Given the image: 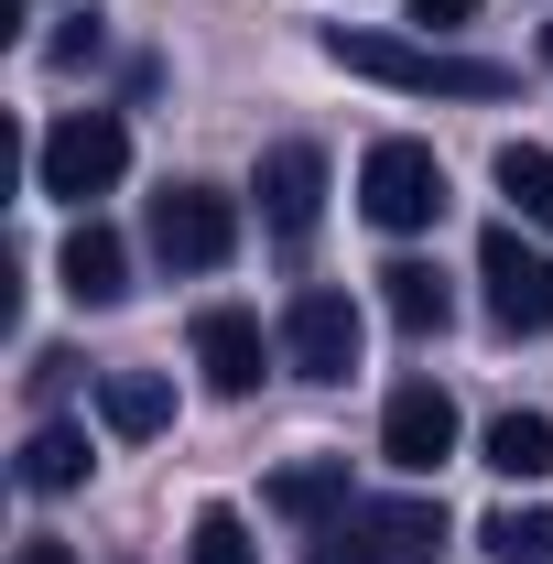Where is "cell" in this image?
<instances>
[{
    "label": "cell",
    "mask_w": 553,
    "mask_h": 564,
    "mask_svg": "<svg viewBox=\"0 0 553 564\" xmlns=\"http://www.w3.org/2000/svg\"><path fill=\"white\" fill-rule=\"evenodd\" d=\"M478 282L499 337H553V250H532L521 228H488L478 239Z\"/></svg>",
    "instance_id": "5"
},
{
    "label": "cell",
    "mask_w": 553,
    "mask_h": 564,
    "mask_svg": "<svg viewBox=\"0 0 553 564\" xmlns=\"http://www.w3.org/2000/svg\"><path fill=\"white\" fill-rule=\"evenodd\" d=\"M488 467L499 478H553V413H499L488 423Z\"/></svg>",
    "instance_id": "16"
},
{
    "label": "cell",
    "mask_w": 553,
    "mask_h": 564,
    "mask_svg": "<svg viewBox=\"0 0 553 564\" xmlns=\"http://www.w3.org/2000/svg\"><path fill=\"white\" fill-rule=\"evenodd\" d=\"M478 543H488L499 564H553V510H488Z\"/></svg>",
    "instance_id": "18"
},
{
    "label": "cell",
    "mask_w": 553,
    "mask_h": 564,
    "mask_svg": "<svg viewBox=\"0 0 553 564\" xmlns=\"http://www.w3.org/2000/svg\"><path fill=\"white\" fill-rule=\"evenodd\" d=\"M467 11H478V0H413V22H423V33H445V22H467Z\"/></svg>",
    "instance_id": "21"
},
{
    "label": "cell",
    "mask_w": 553,
    "mask_h": 564,
    "mask_svg": "<svg viewBox=\"0 0 553 564\" xmlns=\"http://www.w3.org/2000/svg\"><path fill=\"white\" fill-rule=\"evenodd\" d=\"M11 564H76V554H66V543H55V532H33V543H22V554H11Z\"/></svg>",
    "instance_id": "22"
},
{
    "label": "cell",
    "mask_w": 553,
    "mask_h": 564,
    "mask_svg": "<svg viewBox=\"0 0 553 564\" xmlns=\"http://www.w3.org/2000/svg\"><path fill=\"white\" fill-rule=\"evenodd\" d=\"M22 489H44V499L87 489V434H76V423H44V434L22 445Z\"/></svg>",
    "instance_id": "15"
},
{
    "label": "cell",
    "mask_w": 553,
    "mask_h": 564,
    "mask_svg": "<svg viewBox=\"0 0 553 564\" xmlns=\"http://www.w3.org/2000/svg\"><path fill=\"white\" fill-rule=\"evenodd\" d=\"M358 207L380 217L391 239H413L445 217V163L423 152V141H369V163H358Z\"/></svg>",
    "instance_id": "4"
},
{
    "label": "cell",
    "mask_w": 553,
    "mask_h": 564,
    "mask_svg": "<svg viewBox=\"0 0 553 564\" xmlns=\"http://www.w3.org/2000/svg\"><path fill=\"white\" fill-rule=\"evenodd\" d=\"M228 250H239V207L217 185H163L152 196V261L163 272H217Z\"/></svg>",
    "instance_id": "6"
},
{
    "label": "cell",
    "mask_w": 553,
    "mask_h": 564,
    "mask_svg": "<svg viewBox=\"0 0 553 564\" xmlns=\"http://www.w3.org/2000/svg\"><path fill=\"white\" fill-rule=\"evenodd\" d=\"M380 304H391L402 337H445V315H456V293H445L434 261H391V272H380Z\"/></svg>",
    "instance_id": "13"
},
{
    "label": "cell",
    "mask_w": 553,
    "mask_h": 564,
    "mask_svg": "<svg viewBox=\"0 0 553 564\" xmlns=\"http://www.w3.org/2000/svg\"><path fill=\"white\" fill-rule=\"evenodd\" d=\"M98 55V11H76V33H55V66H87Z\"/></svg>",
    "instance_id": "20"
},
{
    "label": "cell",
    "mask_w": 553,
    "mask_h": 564,
    "mask_svg": "<svg viewBox=\"0 0 553 564\" xmlns=\"http://www.w3.org/2000/svg\"><path fill=\"white\" fill-rule=\"evenodd\" d=\"M33 174H44V196H66V207L109 196V185L131 174V131H120V109H66V120L44 131V152H33Z\"/></svg>",
    "instance_id": "3"
},
{
    "label": "cell",
    "mask_w": 553,
    "mask_h": 564,
    "mask_svg": "<svg viewBox=\"0 0 553 564\" xmlns=\"http://www.w3.org/2000/svg\"><path fill=\"white\" fill-rule=\"evenodd\" d=\"M445 554V499H347L304 543V564H434Z\"/></svg>",
    "instance_id": "2"
},
{
    "label": "cell",
    "mask_w": 553,
    "mask_h": 564,
    "mask_svg": "<svg viewBox=\"0 0 553 564\" xmlns=\"http://www.w3.org/2000/svg\"><path fill=\"white\" fill-rule=\"evenodd\" d=\"M98 423L109 434H163L174 423V380H152V369H98Z\"/></svg>",
    "instance_id": "12"
},
{
    "label": "cell",
    "mask_w": 553,
    "mask_h": 564,
    "mask_svg": "<svg viewBox=\"0 0 553 564\" xmlns=\"http://www.w3.org/2000/svg\"><path fill=\"white\" fill-rule=\"evenodd\" d=\"M326 55L369 87H402V98H510V66L488 55H445V44H402V33H326Z\"/></svg>",
    "instance_id": "1"
},
{
    "label": "cell",
    "mask_w": 553,
    "mask_h": 564,
    "mask_svg": "<svg viewBox=\"0 0 553 564\" xmlns=\"http://www.w3.org/2000/svg\"><path fill=\"white\" fill-rule=\"evenodd\" d=\"M380 456H391V467H413V478H434V467L456 456V402H445L434 380H402V391H391V413H380Z\"/></svg>",
    "instance_id": "9"
},
{
    "label": "cell",
    "mask_w": 553,
    "mask_h": 564,
    "mask_svg": "<svg viewBox=\"0 0 553 564\" xmlns=\"http://www.w3.org/2000/svg\"><path fill=\"white\" fill-rule=\"evenodd\" d=\"M282 358H293V380H347V369H358V304H347L337 282H304V293H293Z\"/></svg>",
    "instance_id": "7"
},
{
    "label": "cell",
    "mask_w": 553,
    "mask_h": 564,
    "mask_svg": "<svg viewBox=\"0 0 553 564\" xmlns=\"http://www.w3.org/2000/svg\"><path fill=\"white\" fill-rule=\"evenodd\" d=\"M543 66H553V22H543Z\"/></svg>",
    "instance_id": "23"
},
{
    "label": "cell",
    "mask_w": 553,
    "mask_h": 564,
    "mask_svg": "<svg viewBox=\"0 0 553 564\" xmlns=\"http://www.w3.org/2000/svg\"><path fill=\"white\" fill-rule=\"evenodd\" d=\"M272 510H282V521H315V532H326V521L347 510V456H293V467L272 478Z\"/></svg>",
    "instance_id": "14"
},
{
    "label": "cell",
    "mask_w": 553,
    "mask_h": 564,
    "mask_svg": "<svg viewBox=\"0 0 553 564\" xmlns=\"http://www.w3.org/2000/svg\"><path fill=\"white\" fill-rule=\"evenodd\" d=\"M261 326H250V315H239V304H207V315H196V369H207V391L217 402H250V391H261Z\"/></svg>",
    "instance_id": "10"
},
{
    "label": "cell",
    "mask_w": 553,
    "mask_h": 564,
    "mask_svg": "<svg viewBox=\"0 0 553 564\" xmlns=\"http://www.w3.org/2000/svg\"><path fill=\"white\" fill-rule=\"evenodd\" d=\"M499 196L532 217V228H553V152L543 141H510V152H499Z\"/></svg>",
    "instance_id": "17"
},
{
    "label": "cell",
    "mask_w": 553,
    "mask_h": 564,
    "mask_svg": "<svg viewBox=\"0 0 553 564\" xmlns=\"http://www.w3.org/2000/svg\"><path fill=\"white\" fill-rule=\"evenodd\" d=\"M55 272H66L76 304H120V293H131V239H120L109 217H76V239H66Z\"/></svg>",
    "instance_id": "11"
},
{
    "label": "cell",
    "mask_w": 553,
    "mask_h": 564,
    "mask_svg": "<svg viewBox=\"0 0 553 564\" xmlns=\"http://www.w3.org/2000/svg\"><path fill=\"white\" fill-rule=\"evenodd\" d=\"M185 564H261V543L239 532V510H196V532H185Z\"/></svg>",
    "instance_id": "19"
},
{
    "label": "cell",
    "mask_w": 553,
    "mask_h": 564,
    "mask_svg": "<svg viewBox=\"0 0 553 564\" xmlns=\"http://www.w3.org/2000/svg\"><path fill=\"white\" fill-rule=\"evenodd\" d=\"M250 196H261V228H272L282 250H304V239H315V217H326V152H315V141H272Z\"/></svg>",
    "instance_id": "8"
}]
</instances>
